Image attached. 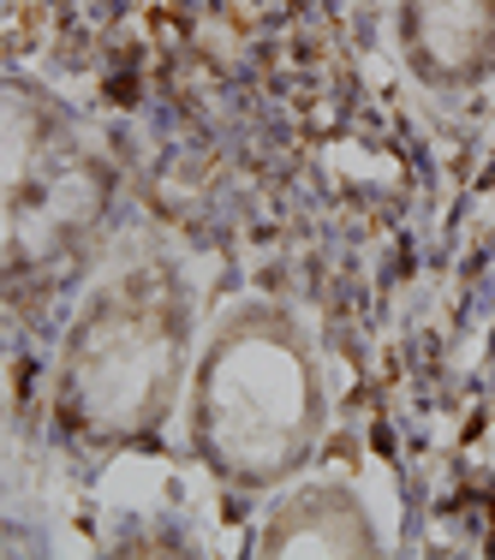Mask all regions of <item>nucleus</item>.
<instances>
[{
  "mask_svg": "<svg viewBox=\"0 0 495 560\" xmlns=\"http://www.w3.org/2000/svg\"><path fill=\"white\" fill-rule=\"evenodd\" d=\"M204 323L197 269L168 238L114 245L60 323L48 370L55 430L90 459H114L173 430Z\"/></svg>",
  "mask_w": 495,
  "mask_h": 560,
  "instance_id": "f257e3e1",
  "label": "nucleus"
},
{
  "mask_svg": "<svg viewBox=\"0 0 495 560\" xmlns=\"http://www.w3.org/2000/svg\"><path fill=\"white\" fill-rule=\"evenodd\" d=\"M192 465L227 495L263 501L329 447L334 388L311 316L275 292H239L204 323L180 406Z\"/></svg>",
  "mask_w": 495,
  "mask_h": 560,
  "instance_id": "f03ea898",
  "label": "nucleus"
},
{
  "mask_svg": "<svg viewBox=\"0 0 495 560\" xmlns=\"http://www.w3.org/2000/svg\"><path fill=\"white\" fill-rule=\"evenodd\" d=\"M7 108V269L24 275L31 262H55L78 238H90L114 203V167L72 102L36 72L12 66L0 78Z\"/></svg>",
  "mask_w": 495,
  "mask_h": 560,
  "instance_id": "7ed1b4c3",
  "label": "nucleus"
},
{
  "mask_svg": "<svg viewBox=\"0 0 495 560\" xmlns=\"http://www.w3.org/2000/svg\"><path fill=\"white\" fill-rule=\"evenodd\" d=\"M245 555L257 560H382L394 555L388 518L377 495L358 477L341 471H304L263 495L257 518H251Z\"/></svg>",
  "mask_w": 495,
  "mask_h": 560,
  "instance_id": "20e7f679",
  "label": "nucleus"
},
{
  "mask_svg": "<svg viewBox=\"0 0 495 560\" xmlns=\"http://www.w3.org/2000/svg\"><path fill=\"white\" fill-rule=\"evenodd\" d=\"M388 55L436 108L495 90V0H388Z\"/></svg>",
  "mask_w": 495,
  "mask_h": 560,
  "instance_id": "39448f33",
  "label": "nucleus"
}]
</instances>
